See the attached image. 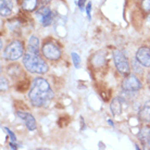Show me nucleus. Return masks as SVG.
Instances as JSON below:
<instances>
[{"mask_svg":"<svg viewBox=\"0 0 150 150\" xmlns=\"http://www.w3.org/2000/svg\"><path fill=\"white\" fill-rule=\"evenodd\" d=\"M32 105L35 107H46L53 99V91L44 79H35L28 94Z\"/></svg>","mask_w":150,"mask_h":150,"instance_id":"1","label":"nucleus"},{"mask_svg":"<svg viewBox=\"0 0 150 150\" xmlns=\"http://www.w3.org/2000/svg\"><path fill=\"white\" fill-rule=\"evenodd\" d=\"M23 64L26 70L30 73L36 74H45L48 71V65L45 61L38 56L37 53H33L30 51L25 52L23 56Z\"/></svg>","mask_w":150,"mask_h":150,"instance_id":"2","label":"nucleus"},{"mask_svg":"<svg viewBox=\"0 0 150 150\" xmlns=\"http://www.w3.org/2000/svg\"><path fill=\"white\" fill-rule=\"evenodd\" d=\"M23 53H24L23 44L19 40H15L12 41L11 44L6 48L4 52V58L8 61H14L21 58L23 56Z\"/></svg>","mask_w":150,"mask_h":150,"instance_id":"3","label":"nucleus"},{"mask_svg":"<svg viewBox=\"0 0 150 150\" xmlns=\"http://www.w3.org/2000/svg\"><path fill=\"white\" fill-rule=\"evenodd\" d=\"M113 60H114V63H115L117 71L120 72V73L127 74L128 72H129L131 67H129V63H128L127 61V58L124 56L122 51H120V50L113 51Z\"/></svg>","mask_w":150,"mask_h":150,"instance_id":"4","label":"nucleus"},{"mask_svg":"<svg viewBox=\"0 0 150 150\" xmlns=\"http://www.w3.org/2000/svg\"><path fill=\"white\" fill-rule=\"evenodd\" d=\"M42 53H44V56L49 59V60H52V61H56V60H59L61 58V51L59 47L52 42H46L45 45L42 46Z\"/></svg>","mask_w":150,"mask_h":150,"instance_id":"5","label":"nucleus"},{"mask_svg":"<svg viewBox=\"0 0 150 150\" xmlns=\"http://www.w3.org/2000/svg\"><path fill=\"white\" fill-rule=\"evenodd\" d=\"M122 87L126 91H136V90H139L142 88V83L139 82V79L136 76L129 75L123 81Z\"/></svg>","mask_w":150,"mask_h":150,"instance_id":"6","label":"nucleus"},{"mask_svg":"<svg viewBox=\"0 0 150 150\" xmlns=\"http://www.w3.org/2000/svg\"><path fill=\"white\" fill-rule=\"evenodd\" d=\"M136 59L143 64L144 67L149 68L150 67V48L148 47H142L136 52Z\"/></svg>","mask_w":150,"mask_h":150,"instance_id":"7","label":"nucleus"},{"mask_svg":"<svg viewBox=\"0 0 150 150\" xmlns=\"http://www.w3.org/2000/svg\"><path fill=\"white\" fill-rule=\"evenodd\" d=\"M16 115L24 122V124L26 125V127L30 131H35L36 129V121H35L34 116L32 115V114L27 112H21V111H19V112H16Z\"/></svg>","mask_w":150,"mask_h":150,"instance_id":"8","label":"nucleus"},{"mask_svg":"<svg viewBox=\"0 0 150 150\" xmlns=\"http://www.w3.org/2000/svg\"><path fill=\"white\" fill-rule=\"evenodd\" d=\"M139 120L145 123H149L150 122V100L146 101L144 105L140 108L138 112Z\"/></svg>","mask_w":150,"mask_h":150,"instance_id":"9","label":"nucleus"},{"mask_svg":"<svg viewBox=\"0 0 150 150\" xmlns=\"http://www.w3.org/2000/svg\"><path fill=\"white\" fill-rule=\"evenodd\" d=\"M123 100L121 99L120 97L113 98L111 103H110V109H111V112H112L113 115H119L121 114L122 110H123Z\"/></svg>","mask_w":150,"mask_h":150,"instance_id":"10","label":"nucleus"},{"mask_svg":"<svg viewBox=\"0 0 150 150\" xmlns=\"http://www.w3.org/2000/svg\"><path fill=\"white\" fill-rule=\"evenodd\" d=\"M13 4L11 0H0V13L2 16H9L12 13Z\"/></svg>","mask_w":150,"mask_h":150,"instance_id":"11","label":"nucleus"},{"mask_svg":"<svg viewBox=\"0 0 150 150\" xmlns=\"http://www.w3.org/2000/svg\"><path fill=\"white\" fill-rule=\"evenodd\" d=\"M28 51L38 54V51H39V40H38L37 37L32 36L30 38V40H28Z\"/></svg>","mask_w":150,"mask_h":150,"instance_id":"12","label":"nucleus"},{"mask_svg":"<svg viewBox=\"0 0 150 150\" xmlns=\"http://www.w3.org/2000/svg\"><path fill=\"white\" fill-rule=\"evenodd\" d=\"M37 4H38L37 0H24L22 4V7L24 10L33 11V10H35V8L37 7Z\"/></svg>","mask_w":150,"mask_h":150,"instance_id":"13","label":"nucleus"},{"mask_svg":"<svg viewBox=\"0 0 150 150\" xmlns=\"http://www.w3.org/2000/svg\"><path fill=\"white\" fill-rule=\"evenodd\" d=\"M150 128L149 127H144L140 129L138 134V137L140 139V142L143 144H147V139H148V135H149Z\"/></svg>","mask_w":150,"mask_h":150,"instance_id":"14","label":"nucleus"},{"mask_svg":"<svg viewBox=\"0 0 150 150\" xmlns=\"http://www.w3.org/2000/svg\"><path fill=\"white\" fill-rule=\"evenodd\" d=\"M53 13L52 12H50L48 15H46L45 18H42V19L40 20V22H41V24L44 25V26H49L51 23H52V21H53Z\"/></svg>","mask_w":150,"mask_h":150,"instance_id":"15","label":"nucleus"},{"mask_svg":"<svg viewBox=\"0 0 150 150\" xmlns=\"http://www.w3.org/2000/svg\"><path fill=\"white\" fill-rule=\"evenodd\" d=\"M50 12H51V10H50L48 7H42V8H40V9H38V11L36 14H37V16H39V20H41L42 18H45L46 15H48Z\"/></svg>","mask_w":150,"mask_h":150,"instance_id":"16","label":"nucleus"},{"mask_svg":"<svg viewBox=\"0 0 150 150\" xmlns=\"http://www.w3.org/2000/svg\"><path fill=\"white\" fill-rule=\"evenodd\" d=\"M143 64L140 63L137 59L136 60L133 61V70H134V72H136V73H138V74H143Z\"/></svg>","mask_w":150,"mask_h":150,"instance_id":"17","label":"nucleus"},{"mask_svg":"<svg viewBox=\"0 0 150 150\" xmlns=\"http://www.w3.org/2000/svg\"><path fill=\"white\" fill-rule=\"evenodd\" d=\"M72 60H73V64L75 65V68H81V57L76 52H72Z\"/></svg>","mask_w":150,"mask_h":150,"instance_id":"18","label":"nucleus"},{"mask_svg":"<svg viewBox=\"0 0 150 150\" xmlns=\"http://www.w3.org/2000/svg\"><path fill=\"white\" fill-rule=\"evenodd\" d=\"M1 84H0V89H1V91H4V90H7L8 89V82H7V79H4V77H1Z\"/></svg>","mask_w":150,"mask_h":150,"instance_id":"19","label":"nucleus"},{"mask_svg":"<svg viewBox=\"0 0 150 150\" xmlns=\"http://www.w3.org/2000/svg\"><path fill=\"white\" fill-rule=\"evenodd\" d=\"M2 129H4V132H7L8 134H9V136L11 137V140H12V142H13V143H15V142H16V138H15V135H14V134H13V133H12L11 131H10V129H9V128H7V127H2Z\"/></svg>","mask_w":150,"mask_h":150,"instance_id":"20","label":"nucleus"},{"mask_svg":"<svg viewBox=\"0 0 150 150\" xmlns=\"http://www.w3.org/2000/svg\"><path fill=\"white\" fill-rule=\"evenodd\" d=\"M143 8L145 11H150V0H144Z\"/></svg>","mask_w":150,"mask_h":150,"instance_id":"21","label":"nucleus"},{"mask_svg":"<svg viewBox=\"0 0 150 150\" xmlns=\"http://www.w3.org/2000/svg\"><path fill=\"white\" fill-rule=\"evenodd\" d=\"M90 10H91V4L88 2L86 6V11H87V16H88V19L90 20Z\"/></svg>","mask_w":150,"mask_h":150,"instance_id":"22","label":"nucleus"},{"mask_svg":"<svg viewBox=\"0 0 150 150\" xmlns=\"http://www.w3.org/2000/svg\"><path fill=\"white\" fill-rule=\"evenodd\" d=\"M147 145L150 146V132H149V135H148V139H147Z\"/></svg>","mask_w":150,"mask_h":150,"instance_id":"23","label":"nucleus"},{"mask_svg":"<svg viewBox=\"0 0 150 150\" xmlns=\"http://www.w3.org/2000/svg\"><path fill=\"white\" fill-rule=\"evenodd\" d=\"M148 82L150 83V72H149V74H148Z\"/></svg>","mask_w":150,"mask_h":150,"instance_id":"24","label":"nucleus"},{"mask_svg":"<svg viewBox=\"0 0 150 150\" xmlns=\"http://www.w3.org/2000/svg\"><path fill=\"white\" fill-rule=\"evenodd\" d=\"M149 20H150V18H149Z\"/></svg>","mask_w":150,"mask_h":150,"instance_id":"25","label":"nucleus"}]
</instances>
